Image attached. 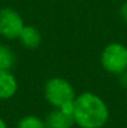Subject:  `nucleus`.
<instances>
[{"instance_id": "nucleus-7", "label": "nucleus", "mask_w": 127, "mask_h": 128, "mask_svg": "<svg viewBox=\"0 0 127 128\" xmlns=\"http://www.w3.org/2000/svg\"><path fill=\"white\" fill-rule=\"evenodd\" d=\"M20 44L28 50H35L40 46L42 41V36L40 30L34 25H25L19 39Z\"/></svg>"}, {"instance_id": "nucleus-5", "label": "nucleus", "mask_w": 127, "mask_h": 128, "mask_svg": "<svg viewBox=\"0 0 127 128\" xmlns=\"http://www.w3.org/2000/svg\"><path fill=\"white\" fill-rule=\"evenodd\" d=\"M46 128H72L75 124L74 114L62 108L51 110L44 118Z\"/></svg>"}, {"instance_id": "nucleus-11", "label": "nucleus", "mask_w": 127, "mask_h": 128, "mask_svg": "<svg viewBox=\"0 0 127 128\" xmlns=\"http://www.w3.org/2000/svg\"><path fill=\"white\" fill-rule=\"evenodd\" d=\"M120 16H121V19L125 22H127V1L123 2L121 5V8H120Z\"/></svg>"}, {"instance_id": "nucleus-2", "label": "nucleus", "mask_w": 127, "mask_h": 128, "mask_svg": "<svg viewBox=\"0 0 127 128\" xmlns=\"http://www.w3.org/2000/svg\"><path fill=\"white\" fill-rule=\"evenodd\" d=\"M76 96L74 86L64 77H51L44 86V97L54 108H61L74 103Z\"/></svg>"}, {"instance_id": "nucleus-4", "label": "nucleus", "mask_w": 127, "mask_h": 128, "mask_svg": "<svg viewBox=\"0 0 127 128\" xmlns=\"http://www.w3.org/2000/svg\"><path fill=\"white\" fill-rule=\"evenodd\" d=\"M25 26L23 16L13 8L0 9V36L4 40H18Z\"/></svg>"}, {"instance_id": "nucleus-10", "label": "nucleus", "mask_w": 127, "mask_h": 128, "mask_svg": "<svg viewBox=\"0 0 127 128\" xmlns=\"http://www.w3.org/2000/svg\"><path fill=\"white\" fill-rule=\"evenodd\" d=\"M118 84L127 90V70L118 75Z\"/></svg>"}, {"instance_id": "nucleus-8", "label": "nucleus", "mask_w": 127, "mask_h": 128, "mask_svg": "<svg viewBox=\"0 0 127 128\" xmlns=\"http://www.w3.org/2000/svg\"><path fill=\"white\" fill-rule=\"evenodd\" d=\"M16 64V55L8 44L0 42V68L13 70Z\"/></svg>"}, {"instance_id": "nucleus-9", "label": "nucleus", "mask_w": 127, "mask_h": 128, "mask_svg": "<svg viewBox=\"0 0 127 128\" xmlns=\"http://www.w3.org/2000/svg\"><path fill=\"white\" fill-rule=\"evenodd\" d=\"M16 128H46L44 120L36 114H28L20 118Z\"/></svg>"}, {"instance_id": "nucleus-12", "label": "nucleus", "mask_w": 127, "mask_h": 128, "mask_svg": "<svg viewBox=\"0 0 127 128\" xmlns=\"http://www.w3.org/2000/svg\"><path fill=\"white\" fill-rule=\"evenodd\" d=\"M0 128H8V126H6V122L3 120V117H0Z\"/></svg>"}, {"instance_id": "nucleus-6", "label": "nucleus", "mask_w": 127, "mask_h": 128, "mask_svg": "<svg viewBox=\"0 0 127 128\" xmlns=\"http://www.w3.org/2000/svg\"><path fill=\"white\" fill-rule=\"evenodd\" d=\"M19 88L18 80L11 70L0 68V101L11 100Z\"/></svg>"}, {"instance_id": "nucleus-3", "label": "nucleus", "mask_w": 127, "mask_h": 128, "mask_svg": "<svg viewBox=\"0 0 127 128\" xmlns=\"http://www.w3.org/2000/svg\"><path fill=\"white\" fill-rule=\"evenodd\" d=\"M101 66L111 75L118 76L127 70V46L121 42H111L101 52Z\"/></svg>"}, {"instance_id": "nucleus-1", "label": "nucleus", "mask_w": 127, "mask_h": 128, "mask_svg": "<svg viewBox=\"0 0 127 128\" xmlns=\"http://www.w3.org/2000/svg\"><path fill=\"white\" fill-rule=\"evenodd\" d=\"M74 120L80 128H103L110 120V110L98 94L82 92L74 101Z\"/></svg>"}]
</instances>
